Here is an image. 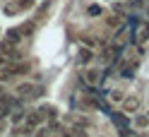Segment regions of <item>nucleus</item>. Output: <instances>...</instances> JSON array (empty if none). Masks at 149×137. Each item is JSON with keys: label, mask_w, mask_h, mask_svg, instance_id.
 <instances>
[{"label": "nucleus", "mask_w": 149, "mask_h": 137, "mask_svg": "<svg viewBox=\"0 0 149 137\" xmlns=\"http://www.w3.org/2000/svg\"><path fill=\"white\" fill-rule=\"evenodd\" d=\"M15 94L22 99V101H31V99H39L43 94V89L41 87H36V84H19L15 89Z\"/></svg>", "instance_id": "obj_1"}, {"label": "nucleus", "mask_w": 149, "mask_h": 137, "mask_svg": "<svg viewBox=\"0 0 149 137\" xmlns=\"http://www.w3.org/2000/svg\"><path fill=\"white\" fill-rule=\"evenodd\" d=\"M135 41H137V43L149 41V22H139V24L135 26Z\"/></svg>", "instance_id": "obj_2"}, {"label": "nucleus", "mask_w": 149, "mask_h": 137, "mask_svg": "<svg viewBox=\"0 0 149 137\" xmlns=\"http://www.w3.org/2000/svg\"><path fill=\"white\" fill-rule=\"evenodd\" d=\"M139 106H142V101H139L137 96H125V101H123V113H137Z\"/></svg>", "instance_id": "obj_3"}, {"label": "nucleus", "mask_w": 149, "mask_h": 137, "mask_svg": "<svg viewBox=\"0 0 149 137\" xmlns=\"http://www.w3.org/2000/svg\"><path fill=\"white\" fill-rule=\"evenodd\" d=\"M19 41H22V29H10V31H5L3 43H7V46H17Z\"/></svg>", "instance_id": "obj_4"}, {"label": "nucleus", "mask_w": 149, "mask_h": 137, "mask_svg": "<svg viewBox=\"0 0 149 137\" xmlns=\"http://www.w3.org/2000/svg\"><path fill=\"white\" fill-rule=\"evenodd\" d=\"M24 120H26V111H24L22 106H19V108H15L12 115H10V123H12V125H22Z\"/></svg>", "instance_id": "obj_5"}, {"label": "nucleus", "mask_w": 149, "mask_h": 137, "mask_svg": "<svg viewBox=\"0 0 149 137\" xmlns=\"http://www.w3.org/2000/svg\"><path fill=\"white\" fill-rule=\"evenodd\" d=\"M77 60H79V65H89V63L94 60V51H91V48H82Z\"/></svg>", "instance_id": "obj_6"}, {"label": "nucleus", "mask_w": 149, "mask_h": 137, "mask_svg": "<svg viewBox=\"0 0 149 137\" xmlns=\"http://www.w3.org/2000/svg\"><path fill=\"white\" fill-rule=\"evenodd\" d=\"M82 82H84V84H89V87H94L96 82H99V72H96V70H87L84 75H82Z\"/></svg>", "instance_id": "obj_7"}, {"label": "nucleus", "mask_w": 149, "mask_h": 137, "mask_svg": "<svg viewBox=\"0 0 149 137\" xmlns=\"http://www.w3.org/2000/svg\"><path fill=\"white\" fill-rule=\"evenodd\" d=\"M10 65V70H12V75H24V72H29V65L22 60V63H7Z\"/></svg>", "instance_id": "obj_8"}, {"label": "nucleus", "mask_w": 149, "mask_h": 137, "mask_svg": "<svg viewBox=\"0 0 149 137\" xmlns=\"http://www.w3.org/2000/svg\"><path fill=\"white\" fill-rule=\"evenodd\" d=\"M135 67H137V60L123 65V67H120V77H123V79H130V77H132V72H135Z\"/></svg>", "instance_id": "obj_9"}, {"label": "nucleus", "mask_w": 149, "mask_h": 137, "mask_svg": "<svg viewBox=\"0 0 149 137\" xmlns=\"http://www.w3.org/2000/svg\"><path fill=\"white\" fill-rule=\"evenodd\" d=\"M3 12L10 17V15H17V12H22V7H19V0H12V3H7L5 7H3Z\"/></svg>", "instance_id": "obj_10"}, {"label": "nucleus", "mask_w": 149, "mask_h": 137, "mask_svg": "<svg viewBox=\"0 0 149 137\" xmlns=\"http://www.w3.org/2000/svg\"><path fill=\"white\" fill-rule=\"evenodd\" d=\"M51 132H53V127L43 125V127H39V130H34V137H51Z\"/></svg>", "instance_id": "obj_11"}, {"label": "nucleus", "mask_w": 149, "mask_h": 137, "mask_svg": "<svg viewBox=\"0 0 149 137\" xmlns=\"http://www.w3.org/2000/svg\"><path fill=\"white\" fill-rule=\"evenodd\" d=\"M39 113H41V118H55V108L53 106H41Z\"/></svg>", "instance_id": "obj_12"}, {"label": "nucleus", "mask_w": 149, "mask_h": 137, "mask_svg": "<svg viewBox=\"0 0 149 137\" xmlns=\"http://www.w3.org/2000/svg\"><path fill=\"white\" fill-rule=\"evenodd\" d=\"M87 15L89 17H99V15H104V7H101V5H89L87 7Z\"/></svg>", "instance_id": "obj_13"}, {"label": "nucleus", "mask_w": 149, "mask_h": 137, "mask_svg": "<svg viewBox=\"0 0 149 137\" xmlns=\"http://www.w3.org/2000/svg\"><path fill=\"white\" fill-rule=\"evenodd\" d=\"M147 125H149V115H137V118H135V127H139V130H144Z\"/></svg>", "instance_id": "obj_14"}, {"label": "nucleus", "mask_w": 149, "mask_h": 137, "mask_svg": "<svg viewBox=\"0 0 149 137\" xmlns=\"http://www.w3.org/2000/svg\"><path fill=\"white\" fill-rule=\"evenodd\" d=\"M111 101H116V104H123V101H125L123 91H118V89H113V91H111Z\"/></svg>", "instance_id": "obj_15"}, {"label": "nucleus", "mask_w": 149, "mask_h": 137, "mask_svg": "<svg viewBox=\"0 0 149 137\" xmlns=\"http://www.w3.org/2000/svg\"><path fill=\"white\" fill-rule=\"evenodd\" d=\"M108 24H111V26H118V24H120V19H118V15H116V17H108Z\"/></svg>", "instance_id": "obj_16"}, {"label": "nucleus", "mask_w": 149, "mask_h": 137, "mask_svg": "<svg viewBox=\"0 0 149 137\" xmlns=\"http://www.w3.org/2000/svg\"><path fill=\"white\" fill-rule=\"evenodd\" d=\"M3 94H5V91H3V87H0V99H3Z\"/></svg>", "instance_id": "obj_17"}]
</instances>
